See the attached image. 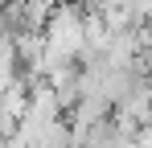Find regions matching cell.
I'll return each mask as SVG.
<instances>
[{
	"mask_svg": "<svg viewBox=\"0 0 152 148\" xmlns=\"http://www.w3.org/2000/svg\"><path fill=\"white\" fill-rule=\"evenodd\" d=\"M111 119H115V115H111ZM99 148H136V136H127V132H119V127H111V132L103 136Z\"/></svg>",
	"mask_w": 152,
	"mask_h": 148,
	"instance_id": "cell-1",
	"label": "cell"
},
{
	"mask_svg": "<svg viewBox=\"0 0 152 148\" xmlns=\"http://www.w3.org/2000/svg\"><path fill=\"white\" fill-rule=\"evenodd\" d=\"M136 148H152V119L140 123V132H136Z\"/></svg>",
	"mask_w": 152,
	"mask_h": 148,
	"instance_id": "cell-2",
	"label": "cell"
},
{
	"mask_svg": "<svg viewBox=\"0 0 152 148\" xmlns=\"http://www.w3.org/2000/svg\"><path fill=\"white\" fill-rule=\"evenodd\" d=\"M33 4H41V8H50V12H53V8H58V4H66V0H33Z\"/></svg>",
	"mask_w": 152,
	"mask_h": 148,
	"instance_id": "cell-3",
	"label": "cell"
}]
</instances>
